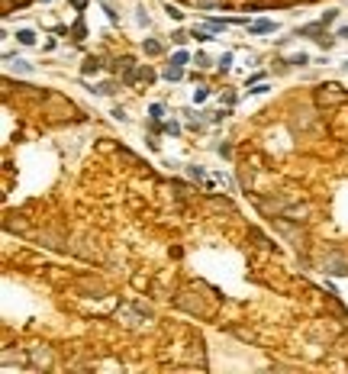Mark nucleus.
I'll return each instance as SVG.
<instances>
[{
    "mask_svg": "<svg viewBox=\"0 0 348 374\" xmlns=\"http://www.w3.org/2000/svg\"><path fill=\"white\" fill-rule=\"evenodd\" d=\"M181 77H184V68H181V65H168V68H164V81H181Z\"/></svg>",
    "mask_w": 348,
    "mask_h": 374,
    "instance_id": "1",
    "label": "nucleus"
},
{
    "mask_svg": "<svg viewBox=\"0 0 348 374\" xmlns=\"http://www.w3.org/2000/svg\"><path fill=\"white\" fill-rule=\"evenodd\" d=\"M326 26L323 23H313V26H303V29H297V36H326Z\"/></svg>",
    "mask_w": 348,
    "mask_h": 374,
    "instance_id": "2",
    "label": "nucleus"
},
{
    "mask_svg": "<svg viewBox=\"0 0 348 374\" xmlns=\"http://www.w3.org/2000/svg\"><path fill=\"white\" fill-rule=\"evenodd\" d=\"M248 29H251V32H274L277 26H274L271 20H258V23H248Z\"/></svg>",
    "mask_w": 348,
    "mask_h": 374,
    "instance_id": "3",
    "label": "nucleus"
},
{
    "mask_svg": "<svg viewBox=\"0 0 348 374\" xmlns=\"http://www.w3.org/2000/svg\"><path fill=\"white\" fill-rule=\"evenodd\" d=\"M16 42H23V46H32V42H36V32H32V29H16Z\"/></svg>",
    "mask_w": 348,
    "mask_h": 374,
    "instance_id": "4",
    "label": "nucleus"
},
{
    "mask_svg": "<svg viewBox=\"0 0 348 374\" xmlns=\"http://www.w3.org/2000/svg\"><path fill=\"white\" fill-rule=\"evenodd\" d=\"M81 71H84V74H97V71H100V58H87Z\"/></svg>",
    "mask_w": 348,
    "mask_h": 374,
    "instance_id": "5",
    "label": "nucleus"
},
{
    "mask_svg": "<svg viewBox=\"0 0 348 374\" xmlns=\"http://www.w3.org/2000/svg\"><path fill=\"white\" fill-rule=\"evenodd\" d=\"M210 32H213V29H197V26H194V32H190V36H194L197 42H210V39H213Z\"/></svg>",
    "mask_w": 348,
    "mask_h": 374,
    "instance_id": "6",
    "label": "nucleus"
},
{
    "mask_svg": "<svg viewBox=\"0 0 348 374\" xmlns=\"http://www.w3.org/2000/svg\"><path fill=\"white\" fill-rule=\"evenodd\" d=\"M145 52H149V55H161V42H155V39H145Z\"/></svg>",
    "mask_w": 348,
    "mask_h": 374,
    "instance_id": "7",
    "label": "nucleus"
},
{
    "mask_svg": "<svg viewBox=\"0 0 348 374\" xmlns=\"http://www.w3.org/2000/svg\"><path fill=\"white\" fill-rule=\"evenodd\" d=\"M171 62H174V65H181V68H184V65L190 62V55H187V52H174V55H171Z\"/></svg>",
    "mask_w": 348,
    "mask_h": 374,
    "instance_id": "8",
    "label": "nucleus"
},
{
    "mask_svg": "<svg viewBox=\"0 0 348 374\" xmlns=\"http://www.w3.org/2000/svg\"><path fill=\"white\" fill-rule=\"evenodd\" d=\"M206 97H210V88H197L194 91V103H203Z\"/></svg>",
    "mask_w": 348,
    "mask_h": 374,
    "instance_id": "9",
    "label": "nucleus"
},
{
    "mask_svg": "<svg viewBox=\"0 0 348 374\" xmlns=\"http://www.w3.org/2000/svg\"><path fill=\"white\" fill-rule=\"evenodd\" d=\"M164 13H168L171 20H184V13H181L178 7H171V4H164Z\"/></svg>",
    "mask_w": 348,
    "mask_h": 374,
    "instance_id": "10",
    "label": "nucleus"
},
{
    "mask_svg": "<svg viewBox=\"0 0 348 374\" xmlns=\"http://www.w3.org/2000/svg\"><path fill=\"white\" fill-rule=\"evenodd\" d=\"M232 65V52H226V55H220V71H229Z\"/></svg>",
    "mask_w": 348,
    "mask_h": 374,
    "instance_id": "11",
    "label": "nucleus"
},
{
    "mask_svg": "<svg viewBox=\"0 0 348 374\" xmlns=\"http://www.w3.org/2000/svg\"><path fill=\"white\" fill-rule=\"evenodd\" d=\"M187 175H190V178H197V181H203V168H200V164H190Z\"/></svg>",
    "mask_w": 348,
    "mask_h": 374,
    "instance_id": "12",
    "label": "nucleus"
},
{
    "mask_svg": "<svg viewBox=\"0 0 348 374\" xmlns=\"http://www.w3.org/2000/svg\"><path fill=\"white\" fill-rule=\"evenodd\" d=\"M307 62H310V55H303V52H300V55H293L287 65H307Z\"/></svg>",
    "mask_w": 348,
    "mask_h": 374,
    "instance_id": "13",
    "label": "nucleus"
},
{
    "mask_svg": "<svg viewBox=\"0 0 348 374\" xmlns=\"http://www.w3.org/2000/svg\"><path fill=\"white\" fill-rule=\"evenodd\" d=\"M16 71H20V74H32V65H26V62L16 58Z\"/></svg>",
    "mask_w": 348,
    "mask_h": 374,
    "instance_id": "14",
    "label": "nucleus"
},
{
    "mask_svg": "<svg viewBox=\"0 0 348 374\" xmlns=\"http://www.w3.org/2000/svg\"><path fill=\"white\" fill-rule=\"evenodd\" d=\"M268 91H271L268 84H251V88H248V94H268Z\"/></svg>",
    "mask_w": 348,
    "mask_h": 374,
    "instance_id": "15",
    "label": "nucleus"
},
{
    "mask_svg": "<svg viewBox=\"0 0 348 374\" xmlns=\"http://www.w3.org/2000/svg\"><path fill=\"white\" fill-rule=\"evenodd\" d=\"M149 113H152V119H161V113H164V107H161V103H152V110H149Z\"/></svg>",
    "mask_w": 348,
    "mask_h": 374,
    "instance_id": "16",
    "label": "nucleus"
},
{
    "mask_svg": "<svg viewBox=\"0 0 348 374\" xmlns=\"http://www.w3.org/2000/svg\"><path fill=\"white\" fill-rule=\"evenodd\" d=\"M113 91H116V84H113V81H107V84H100V88H97V94H113Z\"/></svg>",
    "mask_w": 348,
    "mask_h": 374,
    "instance_id": "17",
    "label": "nucleus"
},
{
    "mask_svg": "<svg viewBox=\"0 0 348 374\" xmlns=\"http://www.w3.org/2000/svg\"><path fill=\"white\" fill-rule=\"evenodd\" d=\"M335 16H338V13H335V10H329V13H326V16H323V26H332V23H335Z\"/></svg>",
    "mask_w": 348,
    "mask_h": 374,
    "instance_id": "18",
    "label": "nucleus"
},
{
    "mask_svg": "<svg viewBox=\"0 0 348 374\" xmlns=\"http://www.w3.org/2000/svg\"><path fill=\"white\" fill-rule=\"evenodd\" d=\"M113 116H116V119H119V123H126V119H129V116H126V110H119V107H116V110H113Z\"/></svg>",
    "mask_w": 348,
    "mask_h": 374,
    "instance_id": "19",
    "label": "nucleus"
},
{
    "mask_svg": "<svg viewBox=\"0 0 348 374\" xmlns=\"http://www.w3.org/2000/svg\"><path fill=\"white\" fill-rule=\"evenodd\" d=\"M164 129H168L171 136H178V133H181V126H178V123H164Z\"/></svg>",
    "mask_w": 348,
    "mask_h": 374,
    "instance_id": "20",
    "label": "nucleus"
},
{
    "mask_svg": "<svg viewBox=\"0 0 348 374\" xmlns=\"http://www.w3.org/2000/svg\"><path fill=\"white\" fill-rule=\"evenodd\" d=\"M338 39H348V26H342V29H338Z\"/></svg>",
    "mask_w": 348,
    "mask_h": 374,
    "instance_id": "21",
    "label": "nucleus"
},
{
    "mask_svg": "<svg viewBox=\"0 0 348 374\" xmlns=\"http://www.w3.org/2000/svg\"><path fill=\"white\" fill-rule=\"evenodd\" d=\"M42 4H49V0H42Z\"/></svg>",
    "mask_w": 348,
    "mask_h": 374,
    "instance_id": "22",
    "label": "nucleus"
}]
</instances>
